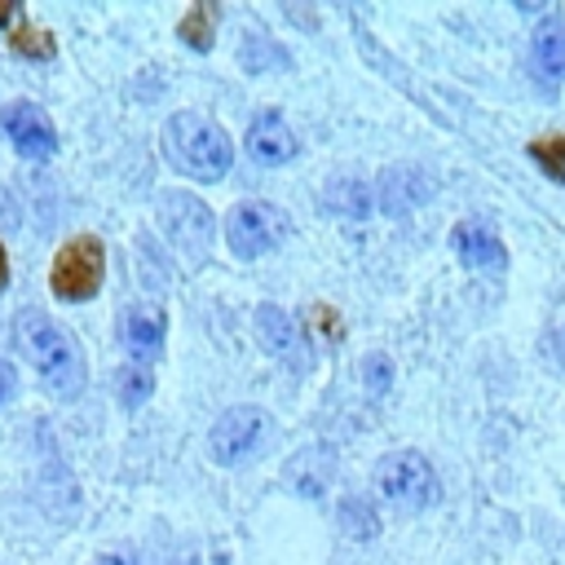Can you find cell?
<instances>
[{"instance_id":"obj_17","label":"cell","mask_w":565,"mask_h":565,"mask_svg":"<svg viewBox=\"0 0 565 565\" xmlns=\"http://www.w3.org/2000/svg\"><path fill=\"white\" fill-rule=\"evenodd\" d=\"M9 44H13V53H18V57H40V62L57 53V40H53L49 31H40V26H26V22H18V26H13Z\"/></svg>"},{"instance_id":"obj_11","label":"cell","mask_w":565,"mask_h":565,"mask_svg":"<svg viewBox=\"0 0 565 565\" xmlns=\"http://www.w3.org/2000/svg\"><path fill=\"white\" fill-rule=\"evenodd\" d=\"M119 335H124V349H128L137 362H150V358H159V349H163L168 318H163L159 305H132V309H124Z\"/></svg>"},{"instance_id":"obj_4","label":"cell","mask_w":565,"mask_h":565,"mask_svg":"<svg viewBox=\"0 0 565 565\" xmlns=\"http://www.w3.org/2000/svg\"><path fill=\"white\" fill-rule=\"evenodd\" d=\"M154 212H159V230L168 234V243L185 256V265L199 269L212 252V212H207V203L185 194V190H163L154 199Z\"/></svg>"},{"instance_id":"obj_24","label":"cell","mask_w":565,"mask_h":565,"mask_svg":"<svg viewBox=\"0 0 565 565\" xmlns=\"http://www.w3.org/2000/svg\"><path fill=\"white\" fill-rule=\"evenodd\" d=\"M13 13H18V4H13V0H0V26H4Z\"/></svg>"},{"instance_id":"obj_18","label":"cell","mask_w":565,"mask_h":565,"mask_svg":"<svg viewBox=\"0 0 565 565\" xmlns=\"http://www.w3.org/2000/svg\"><path fill=\"white\" fill-rule=\"evenodd\" d=\"M340 525H344V534H358V539H375V530H380V516H375V508H371L366 499H344V503H340Z\"/></svg>"},{"instance_id":"obj_12","label":"cell","mask_w":565,"mask_h":565,"mask_svg":"<svg viewBox=\"0 0 565 565\" xmlns=\"http://www.w3.org/2000/svg\"><path fill=\"white\" fill-rule=\"evenodd\" d=\"M450 247L455 256L468 265V269H503L508 265V252H503V238L494 230H486L481 221H459L450 230Z\"/></svg>"},{"instance_id":"obj_7","label":"cell","mask_w":565,"mask_h":565,"mask_svg":"<svg viewBox=\"0 0 565 565\" xmlns=\"http://www.w3.org/2000/svg\"><path fill=\"white\" fill-rule=\"evenodd\" d=\"M265 437H269V411H260V406H230V411L216 415V424L207 433V450H212L216 463L234 468L247 455H256Z\"/></svg>"},{"instance_id":"obj_6","label":"cell","mask_w":565,"mask_h":565,"mask_svg":"<svg viewBox=\"0 0 565 565\" xmlns=\"http://www.w3.org/2000/svg\"><path fill=\"white\" fill-rule=\"evenodd\" d=\"M287 234V216L274 207V203H260V199H247V203H234L230 216H225V238H230V252L238 260H256L265 252H274Z\"/></svg>"},{"instance_id":"obj_2","label":"cell","mask_w":565,"mask_h":565,"mask_svg":"<svg viewBox=\"0 0 565 565\" xmlns=\"http://www.w3.org/2000/svg\"><path fill=\"white\" fill-rule=\"evenodd\" d=\"M163 154L177 172L194 177V181H221L234 163V146L225 137L221 124H212L207 115L194 110H177L163 124Z\"/></svg>"},{"instance_id":"obj_20","label":"cell","mask_w":565,"mask_h":565,"mask_svg":"<svg viewBox=\"0 0 565 565\" xmlns=\"http://www.w3.org/2000/svg\"><path fill=\"white\" fill-rule=\"evenodd\" d=\"M119 402L124 406H141L146 397H150V388H154V380H150V371H141V366H128V371H119Z\"/></svg>"},{"instance_id":"obj_16","label":"cell","mask_w":565,"mask_h":565,"mask_svg":"<svg viewBox=\"0 0 565 565\" xmlns=\"http://www.w3.org/2000/svg\"><path fill=\"white\" fill-rule=\"evenodd\" d=\"M212 26H216V9H212V4H190L185 18L177 22V35H181L194 53H207V49H212Z\"/></svg>"},{"instance_id":"obj_10","label":"cell","mask_w":565,"mask_h":565,"mask_svg":"<svg viewBox=\"0 0 565 565\" xmlns=\"http://www.w3.org/2000/svg\"><path fill=\"white\" fill-rule=\"evenodd\" d=\"M296 150H300V141H296L291 124H287L278 110H260V115L247 124V154H252L256 163L278 168V163H287V159H296Z\"/></svg>"},{"instance_id":"obj_21","label":"cell","mask_w":565,"mask_h":565,"mask_svg":"<svg viewBox=\"0 0 565 565\" xmlns=\"http://www.w3.org/2000/svg\"><path fill=\"white\" fill-rule=\"evenodd\" d=\"M362 380H366L371 397H380V393L393 384V362H388L384 353H366V358H362Z\"/></svg>"},{"instance_id":"obj_3","label":"cell","mask_w":565,"mask_h":565,"mask_svg":"<svg viewBox=\"0 0 565 565\" xmlns=\"http://www.w3.org/2000/svg\"><path fill=\"white\" fill-rule=\"evenodd\" d=\"M375 494L397 512H424L441 499V481L419 450H393L375 463Z\"/></svg>"},{"instance_id":"obj_25","label":"cell","mask_w":565,"mask_h":565,"mask_svg":"<svg viewBox=\"0 0 565 565\" xmlns=\"http://www.w3.org/2000/svg\"><path fill=\"white\" fill-rule=\"evenodd\" d=\"M97 565H137V561H128V556H102Z\"/></svg>"},{"instance_id":"obj_15","label":"cell","mask_w":565,"mask_h":565,"mask_svg":"<svg viewBox=\"0 0 565 565\" xmlns=\"http://www.w3.org/2000/svg\"><path fill=\"white\" fill-rule=\"evenodd\" d=\"M327 207H331L335 216L362 221V216L375 212V199H371V185H362V181H335V185L327 190Z\"/></svg>"},{"instance_id":"obj_5","label":"cell","mask_w":565,"mask_h":565,"mask_svg":"<svg viewBox=\"0 0 565 565\" xmlns=\"http://www.w3.org/2000/svg\"><path fill=\"white\" fill-rule=\"evenodd\" d=\"M102 274H106V247L97 234H75L71 243H62V252L53 256V269H49V287L57 300H88L97 296L102 287Z\"/></svg>"},{"instance_id":"obj_1","label":"cell","mask_w":565,"mask_h":565,"mask_svg":"<svg viewBox=\"0 0 565 565\" xmlns=\"http://www.w3.org/2000/svg\"><path fill=\"white\" fill-rule=\"evenodd\" d=\"M13 340H18V349L26 353V362L35 366V375L44 380V388L57 402L79 397V388H84L88 375H84L79 344H75V335L62 322L44 318L40 309H22L18 322H13Z\"/></svg>"},{"instance_id":"obj_9","label":"cell","mask_w":565,"mask_h":565,"mask_svg":"<svg viewBox=\"0 0 565 565\" xmlns=\"http://www.w3.org/2000/svg\"><path fill=\"white\" fill-rule=\"evenodd\" d=\"M0 128L9 132V141H13L18 154H26V159H49V154L57 150V132H53L49 115H44L40 106H31V102H9V106L0 110Z\"/></svg>"},{"instance_id":"obj_19","label":"cell","mask_w":565,"mask_h":565,"mask_svg":"<svg viewBox=\"0 0 565 565\" xmlns=\"http://www.w3.org/2000/svg\"><path fill=\"white\" fill-rule=\"evenodd\" d=\"M530 159L552 181H565V137H539V141H530Z\"/></svg>"},{"instance_id":"obj_22","label":"cell","mask_w":565,"mask_h":565,"mask_svg":"<svg viewBox=\"0 0 565 565\" xmlns=\"http://www.w3.org/2000/svg\"><path fill=\"white\" fill-rule=\"evenodd\" d=\"M13 393H18V371H13V366L0 358V406H4Z\"/></svg>"},{"instance_id":"obj_13","label":"cell","mask_w":565,"mask_h":565,"mask_svg":"<svg viewBox=\"0 0 565 565\" xmlns=\"http://www.w3.org/2000/svg\"><path fill=\"white\" fill-rule=\"evenodd\" d=\"M335 477V455L327 446H305L291 463H287V486L300 494V499H318Z\"/></svg>"},{"instance_id":"obj_8","label":"cell","mask_w":565,"mask_h":565,"mask_svg":"<svg viewBox=\"0 0 565 565\" xmlns=\"http://www.w3.org/2000/svg\"><path fill=\"white\" fill-rule=\"evenodd\" d=\"M256 340L265 344L269 358L287 362L291 371H309V344H305L296 318L282 305H274V300L256 305Z\"/></svg>"},{"instance_id":"obj_14","label":"cell","mask_w":565,"mask_h":565,"mask_svg":"<svg viewBox=\"0 0 565 565\" xmlns=\"http://www.w3.org/2000/svg\"><path fill=\"white\" fill-rule=\"evenodd\" d=\"M530 57L539 66L543 79H565V26L561 22H547L534 31V44H530Z\"/></svg>"},{"instance_id":"obj_23","label":"cell","mask_w":565,"mask_h":565,"mask_svg":"<svg viewBox=\"0 0 565 565\" xmlns=\"http://www.w3.org/2000/svg\"><path fill=\"white\" fill-rule=\"evenodd\" d=\"M9 287V256H4V243H0V291Z\"/></svg>"}]
</instances>
